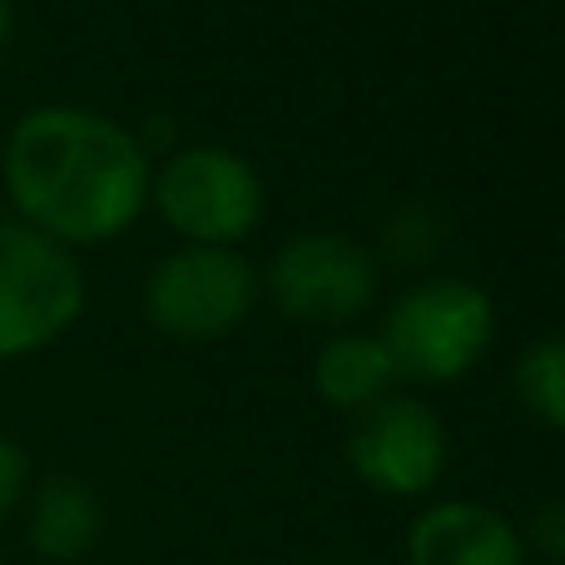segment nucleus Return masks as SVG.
<instances>
[{"instance_id":"1","label":"nucleus","mask_w":565,"mask_h":565,"mask_svg":"<svg viewBox=\"0 0 565 565\" xmlns=\"http://www.w3.org/2000/svg\"><path fill=\"white\" fill-rule=\"evenodd\" d=\"M145 139L79 105H40L6 139V189L30 228L45 238L105 244L149 204Z\"/></svg>"},{"instance_id":"2","label":"nucleus","mask_w":565,"mask_h":565,"mask_svg":"<svg viewBox=\"0 0 565 565\" xmlns=\"http://www.w3.org/2000/svg\"><path fill=\"white\" fill-rule=\"evenodd\" d=\"M377 342L387 348L397 377L457 382L497 342V302L467 278H427L397 298Z\"/></svg>"},{"instance_id":"3","label":"nucleus","mask_w":565,"mask_h":565,"mask_svg":"<svg viewBox=\"0 0 565 565\" xmlns=\"http://www.w3.org/2000/svg\"><path fill=\"white\" fill-rule=\"evenodd\" d=\"M159 218L199 248H234L264 218V179L244 154L218 145H189L149 179Z\"/></svg>"},{"instance_id":"4","label":"nucleus","mask_w":565,"mask_h":565,"mask_svg":"<svg viewBox=\"0 0 565 565\" xmlns=\"http://www.w3.org/2000/svg\"><path fill=\"white\" fill-rule=\"evenodd\" d=\"M85 308L75 254L30 224H0V362L50 348Z\"/></svg>"},{"instance_id":"5","label":"nucleus","mask_w":565,"mask_h":565,"mask_svg":"<svg viewBox=\"0 0 565 565\" xmlns=\"http://www.w3.org/2000/svg\"><path fill=\"white\" fill-rule=\"evenodd\" d=\"M258 274L234 248H179L159 258L145 282V312L159 332L179 342H214L248 318Z\"/></svg>"},{"instance_id":"6","label":"nucleus","mask_w":565,"mask_h":565,"mask_svg":"<svg viewBox=\"0 0 565 565\" xmlns=\"http://www.w3.org/2000/svg\"><path fill=\"white\" fill-rule=\"evenodd\" d=\"M447 427L422 397H397L362 407L348 431V461L362 487L382 497H422L447 471Z\"/></svg>"},{"instance_id":"7","label":"nucleus","mask_w":565,"mask_h":565,"mask_svg":"<svg viewBox=\"0 0 565 565\" xmlns=\"http://www.w3.org/2000/svg\"><path fill=\"white\" fill-rule=\"evenodd\" d=\"M268 292L282 318L352 322L377 298V258L338 234H298L268 264Z\"/></svg>"},{"instance_id":"8","label":"nucleus","mask_w":565,"mask_h":565,"mask_svg":"<svg viewBox=\"0 0 565 565\" xmlns=\"http://www.w3.org/2000/svg\"><path fill=\"white\" fill-rule=\"evenodd\" d=\"M407 565H526V541L481 501H437L412 521Z\"/></svg>"},{"instance_id":"9","label":"nucleus","mask_w":565,"mask_h":565,"mask_svg":"<svg viewBox=\"0 0 565 565\" xmlns=\"http://www.w3.org/2000/svg\"><path fill=\"white\" fill-rule=\"evenodd\" d=\"M105 536V501L79 477H45L25 497V546L50 565H79Z\"/></svg>"},{"instance_id":"10","label":"nucleus","mask_w":565,"mask_h":565,"mask_svg":"<svg viewBox=\"0 0 565 565\" xmlns=\"http://www.w3.org/2000/svg\"><path fill=\"white\" fill-rule=\"evenodd\" d=\"M392 382H397V367H392L387 348L367 332H338L332 342H322L318 362H312L318 397L338 412H352V417L387 397Z\"/></svg>"},{"instance_id":"11","label":"nucleus","mask_w":565,"mask_h":565,"mask_svg":"<svg viewBox=\"0 0 565 565\" xmlns=\"http://www.w3.org/2000/svg\"><path fill=\"white\" fill-rule=\"evenodd\" d=\"M516 397L536 422L551 431H565V332L541 338L516 362Z\"/></svg>"},{"instance_id":"12","label":"nucleus","mask_w":565,"mask_h":565,"mask_svg":"<svg viewBox=\"0 0 565 565\" xmlns=\"http://www.w3.org/2000/svg\"><path fill=\"white\" fill-rule=\"evenodd\" d=\"M447 244V218L427 204H402L397 214L382 224V254L402 268H422L441 254Z\"/></svg>"},{"instance_id":"13","label":"nucleus","mask_w":565,"mask_h":565,"mask_svg":"<svg viewBox=\"0 0 565 565\" xmlns=\"http://www.w3.org/2000/svg\"><path fill=\"white\" fill-rule=\"evenodd\" d=\"M521 541H526V556L536 551L546 565H565V497L546 501V507L531 516V526Z\"/></svg>"},{"instance_id":"14","label":"nucleus","mask_w":565,"mask_h":565,"mask_svg":"<svg viewBox=\"0 0 565 565\" xmlns=\"http://www.w3.org/2000/svg\"><path fill=\"white\" fill-rule=\"evenodd\" d=\"M30 497V457L0 431V521Z\"/></svg>"},{"instance_id":"15","label":"nucleus","mask_w":565,"mask_h":565,"mask_svg":"<svg viewBox=\"0 0 565 565\" xmlns=\"http://www.w3.org/2000/svg\"><path fill=\"white\" fill-rule=\"evenodd\" d=\"M10 25H15V15H10V0H0V55H6V45H10Z\"/></svg>"},{"instance_id":"16","label":"nucleus","mask_w":565,"mask_h":565,"mask_svg":"<svg viewBox=\"0 0 565 565\" xmlns=\"http://www.w3.org/2000/svg\"><path fill=\"white\" fill-rule=\"evenodd\" d=\"M0 565H6V561H0Z\"/></svg>"}]
</instances>
